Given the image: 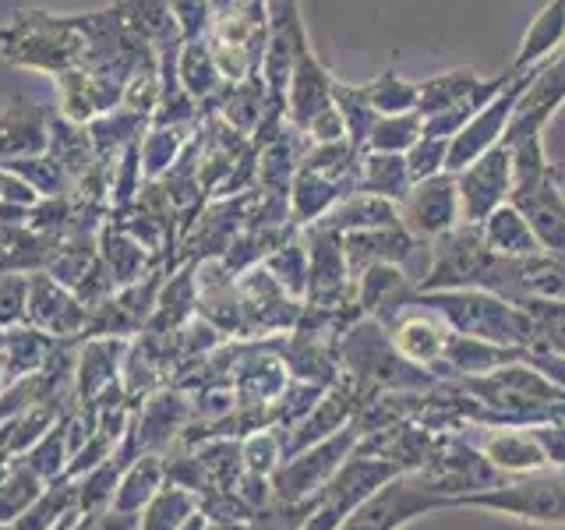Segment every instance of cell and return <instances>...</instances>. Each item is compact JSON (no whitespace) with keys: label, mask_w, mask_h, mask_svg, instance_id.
<instances>
[{"label":"cell","mask_w":565,"mask_h":530,"mask_svg":"<svg viewBox=\"0 0 565 530\" xmlns=\"http://www.w3.org/2000/svg\"><path fill=\"white\" fill-rule=\"evenodd\" d=\"M0 53L14 67L43 71L61 78L78 71L88 53L85 14H53V11H14L0 29Z\"/></svg>","instance_id":"obj_1"},{"label":"cell","mask_w":565,"mask_h":530,"mask_svg":"<svg viewBox=\"0 0 565 530\" xmlns=\"http://www.w3.org/2000/svg\"><path fill=\"white\" fill-rule=\"evenodd\" d=\"M25 326L53 336L57 343L71 336H85L88 329V305L75 294L61 287L57 279L46 273L29 276V300H25Z\"/></svg>","instance_id":"obj_2"},{"label":"cell","mask_w":565,"mask_h":530,"mask_svg":"<svg viewBox=\"0 0 565 530\" xmlns=\"http://www.w3.org/2000/svg\"><path fill=\"white\" fill-rule=\"evenodd\" d=\"M50 120H53V110H46L43 103L18 96L8 110L0 114V167L18 163V159L46 156Z\"/></svg>","instance_id":"obj_3"},{"label":"cell","mask_w":565,"mask_h":530,"mask_svg":"<svg viewBox=\"0 0 565 530\" xmlns=\"http://www.w3.org/2000/svg\"><path fill=\"white\" fill-rule=\"evenodd\" d=\"M534 82H526V88L516 99V110H512V138H534L541 135L544 120L558 110V103L565 99V53H558L555 61H547L541 71L530 75Z\"/></svg>","instance_id":"obj_4"},{"label":"cell","mask_w":565,"mask_h":530,"mask_svg":"<svg viewBox=\"0 0 565 530\" xmlns=\"http://www.w3.org/2000/svg\"><path fill=\"white\" fill-rule=\"evenodd\" d=\"M120 96H124V85L114 82V78H103V75H93V71H67V75L57 78V106H61V117L71 120V124H93L96 117L110 114L114 106H120Z\"/></svg>","instance_id":"obj_5"},{"label":"cell","mask_w":565,"mask_h":530,"mask_svg":"<svg viewBox=\"0 0 565 530\" xmlns=\"http://www.w3.org/2000/svg\"><path fill=\"white\" fill-rule=\"evenodd\" d=\"M124 358H128V343H124L120 336H88L85 347L78 350L75 382H71L75 400L88 403L99 393H106L110 385H117L124 371Z\"/></svg>","instance_id":"obj_6"},{"label":"cell","mask_w":565,"mask_h":530,"mask_svg":"<svg viewBox=\"0 0 565 530\" xmlns=\"http://www.w3.org/2000/svg\"><path fill=\"white\" fill-rule=\"evenodd\" d=\"M184 400L170 393V389H156V393L146 400V406L138 411V417H131V442L135 453H159L163 456L170 449V438L177 435V428L184 424Z\"/></svg>","instance_id":"obj_7"},{"label":"cell","mask_w":565,"mask_h":530,"mask_svg":"<svg viewBox=\"0 0 565 530\" xmlns=\"http://www.w3.org/2000/svg\"><path fill=\"white\" fill-rule=\"evenodd\" d=\"M290 117L308 128L315 117H322L326 110H332V75L311 57L308 43L297 50L294 61V75H290Z\"/></svg>","instance_id":"obj_8"},{"label":"cell","mask_w":565,"mask_h":530,"mask_svg":"<svg viewBox=\"0 0 565 530\" xmlns=\"http://www.w3.org/2000/svg\"><path fill=\"white\" fill-rule=\"evenodd\" d=\"M163 488H167V456L141 453L138 459H131V464L124 467L110 509L131 512V517H138V512L146 509Z\"/></svg>","instance_id":"obj_9"},{"label":"cell","mask_w":565,"mask_h":530,"mask_svg":"<svg viewBox=\"0 0 565 530\" xmlns=\"http://www.w3.org/2000/svg\"><path fill=\"white\" fill-rule=\"evenodd\" d=\"M177 75H181V85H184V93L205 106V114L216 110V103L223 96V88H226V78H223V71L216 67V61H212V50L205 40H188L181 46V57H177Z\"/></svg>","instance_id":"obj_10"},{"label":"cell","mask_w":565,"mask_h":530,"mask_svg":"<svg viewBox=\"0 0 565 530\" xmlns=\"http://www.w3.org/2000/svg\"><path fill=\"white\" fill-rule=\"evenodd\" d=\"M110 8L117 11L124 29H128L131 35H138L141 43L156 46V50L170 40H184L170 0H114Z\"/></svg>","instance_id":"obj_11"},{"label":"cell","mask_w":565,"mask_h":530,"mask_svg":"<svg viewBox=\"0 0 565 530\" xmlns=\"http://www.w3.org/2000/svg\"><path fill=\"white\" fill-rule=\"evenodd\" d=\"M99 262L106 265V273H110L114 279V287H131V283L141 279V269L149 265V255H146V247H141L135 237H128L124 230H117L110 220H106L99 226Z\"/></svg>","instance_id":"obj_12"},{"label":"cell","mask_w":565,"mask_h":530,"mask_svg":"<svg viewBox=\"0 0 565 530\" xmlns=\"http://www.w3.org/2000/svg\"><path fill=\"white\" fill-rule=\"evenodd\" d=\"M61 343L53 336L32 329V326H11L8 340H4V379L18 382L25 375H35L40 368H46V361L53 358V350Z\"/></svg>","instance_id":"obj_13"},{"label":"cell","mask_w":565,"mask_h":530,"mask_svg":"<svg viewBox=\"0 0 565 530\" xmlns=\"http://www.w3.org/2000/svg\"><path fill=\"white\" fill-rule=\"evenodd\" d=\"M526 82H530V75L520 78V82H512V85H509V93H502L481 117H477L473 124H467V131L459 135V141L452 146V156H449V159H456L452 167H459V163H463V159H470L477 149H484L488 141H494V131L502 128L505 117L512 120V110H516V99H520V93L526 88Z\"/></svg>","instance_id":"obj_14"},{"label":"cell","mask_w":565,"mask_h":530,"mask_svg":"<svg viewBox=\"0 0 565 530\" xmlns=\"http://www.w3.org/2000/svg\"><path fill=\"white\" fill-rule=\"evenodd\" d=\"M191 124H177V128H152L149 124V131L146 138H141V177L146 181H159L177 159H181V152L188 149V141H191Z\"/></svg>","instance_id":"obj_15"},{"label":"cell","mask_w":565,"mask_h":530,"mask_svg":"<svg viewBox=\"0 0 565 530\" xmlns=\"http://www.w3.org/2000/svg\"><path fill=\"white\" fill-rule=\"evenodd\" d=\"M18 464H25L32 474H40L46 485H57L64 481L67 464H71V438H67V414L53 424V428L35 442V446L18 456Z\"/></svg>","instance_id":"obj_16"},{"label":"cell","mask_w":565,"mask_h":530,"mask_svg":"<svg viewBox=\"0 0 565 530\" xmlns=\"http://www.w3.org/2000/svg\"><path fill=\"white\" fill-rule=\"evenodd\" d=\"M46 488L50 485L40 474H32L25 464H18L14 459V464L8 467V474L0 477V523L14 527L35 506V499H40Z\"/></svg>","instance_id":"obj_17"},{"label":"cell","mask_w":565,"mask_h":530,"mask_svg":"<svg viewBox=\"0 0 565 530\" xmlns=\"http://www.w3.org/2000/svg\"><path fill=\"white\" fill-rule=\"evenodd\" d=\"M194 509V491L167 485L156 499L138 512V530H177Z\"/></svg>","instance_id":"obj_18"},{"label":"cell","mask_w":565,"mask_h":530,"mask_svg":"<svg viewBox=\"0 0 565 530\" xmlns=\"http://www.w3.org/2000/svg\"><path fill=\"white\" fill-rule=\"evenodd\" d=\"M120 474H124V464L117 456H110L96 470L78 477V512L82 517H93V512H103L114 506V491H117Z\"/></svg>","instance_id":"obj_19"},{"label":"cell","mask_w":565,"mask_h":530,"mask_svg":"<svg viewBox=\"0 0 565 530\" xmlns=\"http://www.w3.org/2000/svg\"><path fill=\"white\" fill-rule=\"evenodd\" d=\"M361 93L371 106H375V110H388V114H403L417 103V88L403 85L396 71H385V75L375 78V85L361 88Z\"/></svg>","instance_id":"obj_20"},{"label":"cell","mask_w":565,"mask_h":530,"mask_svg":"<svg viewBox=\"0 0 565 530\" xmlns=\"http://www.w3.org/2000/svg\"><path fill=\"white\" fill-rule=\"evenodd\" d=\"M75 530H138V517L117 512V509H103V512H93V517H82Z\"/></svg>","instance_id":"obj_21"},{"label":"cell","mask_w":565,"mask_h":530,"mask_svg":"<svg viewBox=\"0 0 565 530\" xmlns=\"http://www.w3.org/2000/svg\"><path fill=\"white\" fill-rule=\"evenodd\" d=\"M205 527H209V517L199 509V512H191V517L181 527H177V530H205Z\"/></svg>","instance_id":"obj_22"},{"label":"cell","mask_w":565,"mask_h":530,"mask_svg":"<svg viewBox=\"0 0 565 530\" xmlns=\"http://www.w3.org/2000/svg\"><path fill=\"white\" fill-rule=\"evenodd\" d=\"M237 4V0H209V8H212V18H216V14H223V11H230V8H234Z\"/></svg>","instance_id":"obj_23"},{"label":"cell","mask_w":565,"mask_h":530,"mask_svg":"<svg viewBox=\"0 0 565 530\" xmlns=\"http://www.w3.org/2000/svg\"><path fill=\"white\" fill-rule=\"evenodd\" d=\"M205 530H241V527H234V523H209Z\"/></svg>","instance_id":"obj_24"},{"label":"cell","mask_w":565,"mask_h":530,"mask_svg":"<svg viewBox=\"0 0 565 530\" xmlns=\"http://www.w3.org/2000/svg\"><path fill=\"white\" fill-rule=\"evenodd\" d=\"M8 385V379H4V353H0V389Z\"/></svg>","instance_id":"obj_25"},{"label":"cell","mask_w":565,"mask_h":530,"mask_svg":"<svg viewBox=\"0 0 565 530\" xmlns=\"http://www.w3.org/2000/svg\"><path fill=\"white\" fill-rule=\"evenodd\" d=\"M0 530H14V527H8V523H0Z\"/></svg>","instance_id":"obj_26"},{"label":"cell","mask_w":565,"mask_h":530,"mask_svg":"<svg viewBox=\"0 0 565 530\" xmlns=\"http://www.w3.org/2000/svg\"><path fill=\"white\" fill-rule=\"evenodd\" d=\"M75 527H78V523H75ZM75 527H64V530H75Z\"/></svg>","instance_id":"obj_27"},{"label":"cell","mask_w":565,"mask_h":530,"mask_svg":"<svg viewBox=\"0 0 565 530\" xmlns=\"http://www.w3.org/2000/svg\"><path fill=\"white\" fill-rule=\"evenodd\" d=\"M265 4H273V0H265Z\"/></svg>","instance_id":"obj_28"}]
</instances>
